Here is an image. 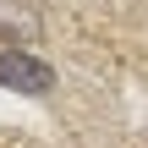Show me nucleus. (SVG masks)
I'll return each instance as SVG.
<instances>
[{
	"label": "nucleus",
	"mask_w": 148,
	"mask_h": 148,
	"mask_svg": "<svg viewBox=\"0 0 148 148\" xmlns=\"http://www.w3.org/2000/svg\"><path fill=\"white\" fill-rule=\"evenodd\" d=\"M0 88H16V93H33V99H44V93L55 88V71H49L44 60L22 55V49H5V55H0Z\"/></svg>",
	"instance_id": "nucleus-1"
}]
</instances>
